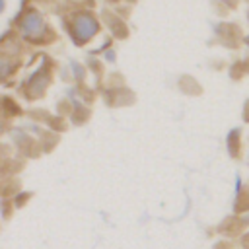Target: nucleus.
I'll return each mask as SVG.
<instances>
[{
    "instance_id": "7ed1b4c3",
    "label": "nucleus",
    "mask_w": 249,
    "mask_h": 249,
    "mask_svg": "<svg viewBox=\"0 0 249 249\" xmlns=\"http://www.w3.org/2000/svg\"><path fill=\"white\" fill-rule=\"evenodd\" d=\"M47 82H49V80L45 78V74H37V76L33 78V84L29 86V95H39V93H43Z\"/></svg>"
},
{
    "instance_id": "f257e3e1",
    "label": "nucleus",
    "mask_w": 249,
    "mask_h": 249,
    "mask_svg": "<svg viewBox=\"0 0 249 249\" xmlns=\"http://www.w3.org/2000/svg\"><path fill=\"white\" fill-rule=\"evenodd\" d=\"M72 31L78 43H86L88 39H91L97 31V21L89 16V14H80L74 18L72 21Z\"/></svg>"
},
{
    "instance_id": "39448f33",
    "label": "nucleus",
    "mask_w": 249,
    "mask_h": 249,
    "mask_svg": "<svg viewBox=\"0 0 249 249\" xmlns=\"http://www.w3.org/2000/svg\"><path fill=\"white\" fill-rule=\"evenodd\" d=\"M6 60H0V76H6V74H10V70H12V64H4Z\"/></svg>"
},
{
    "instance_id": "423d86ee",
    "label": "nucleus",
    "mask_w": 249,
    "mask_h": 249,
    "mask_svg": "<svg viewBox=\"0 0 249 249\" xmlns=\"http://www.w3.org/2000/svg\"><path fill=\"white\" fill-rule=\"evenodd\" d=\"M4 10V0H0V12Z\"/></svg>"
},
{
    "instance_id": "20e7f679",
    "label": "nucleus",
    "mask_w": 249,
    "mask_h": 249,
    "mask_svg": "<svg viewBox=\"0 0 249 249\" xmlns=\"http://www.w3.org/2000/svg\"><path fill=\"white\" fill-rule=\"evenodd\" d=\"M237 134H239V130H231V132H230V142H228V146H230V152H231V154H237V150H235Z\"/></svg>"
},
{
    "instance_id": "f03ea898",
    "label": "nucleus",
    "mask_w": 249,
    "mask_h": 249,
    "mask_svg": "<svg viewBox=\"0 0 249 249\" xmlns=\"http://www.w3.org/2000/svg\"><path fill=\"white\" fill-rule=\"evenodd\" d=\"M19 31L25 35V37H37L41 31H43V18L41 14L37 12H29L23 16V19L19 21Z\"/></svg>"
}]
</instances>
